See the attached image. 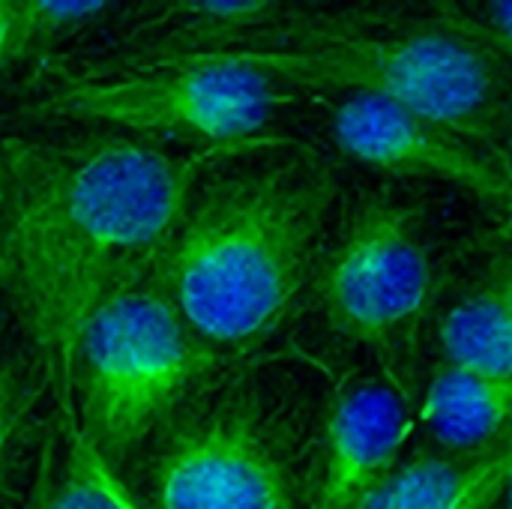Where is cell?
<instances>
[{"label":"cell","instance_id":"6da1fadb","mask_svg":"<svg viewBox=\"0 0 512 509\" xmlns=\"http://www.w3.org/2000/svg\"><path fill=\"white\" fill-rule=\"evenodd\" d=\"M174 153L90 126H33L0 138V303L45 366L60 423L84 327L153 264L204 171L255 147Z\"/></svg>","mask_w":512,"mask_h":509},{"label":"cell","instance_id":"30bf717a","mask_svg":"<svg viewBox=\"0 0 512 509\" xmlns=\"http://www.w3.org/2000/svg\"><path fill=\"white\" fill-rule=\"evenodd\" d=\"M512 381H492L435 363L420 405V426L441 456L483 459L510 450Z\"/></svg>","mask_w":512,"mask_h":509},{"label":"cell","instance_id":"9c48e42d","mask_svg":"<svg viewBox=\"0 0 512 509\" xmlns=\"http://www.w3.org/2000/svg\"><path fill=\"white\" fill-rule=\"evenodd\" d=\"M411 399L378 369L360 372L327 399L312 509H360L399 468Z\"/></svg>","mask_w":512,"mask_h":509},{"label":"cell","instance_id":"3957f363","mask_svg":"<svg viewBox=\"0 0 512 509\" xmlns=\"http://www.w3.org/2000/svg\"><path fill=\"white\" fill-rule=\"evenodd\" d=\"M510 54V3H444L414 18L282 9L243 45L192 57L246 66L288 90L378 96L507 150Z\"/></svg>","mask_w":512,"mask_h":509},{"label":"cell","instance_id":"277c9868","mask_svg":"<svg viewBox=\"0 0 512 509\" xmlns=\"http://www.w3.org/2000/svg\"><path fill=\"white\" fill-rule=\"evenodd\" d=\"M327 402L285 360H234L135 453L141 509H312Z\"/></svg>","mask_w":512,"mask_h":509},{"label":"cell","instance_id":"8992f818","mask_svg":"<svg viewBox=\"0 0 512 509\" xmlns=\"http://www.w3.org/2000/svg\"><path fill=\"white\" fill-rule=\"evenodd\" d=\"M288 93L246 66L177 54L120 60L105 72H51L42 96L21 114L33 126H90L216 150L264 138Z\"/></svg>","mask_w":512,"mask_h":509},{"label":"cell","instance_id":"4fadbf2b","mask_svg":"<svg viewBox=\"0 0 512 509\" xmlns=\"http://www.w3.org/2000/svg\"><path fill=\"white\" fill-rule=\"evenodd\" d=\"M39 450V468L27 509H141L123 480L81 441L75 426L60 423Z\"/></svg>","mask_w":512,"mask_h":509},{"label":"cell","instance_id":"52a82bcc","mask_svg":"<svg viewBox=\"0 0 512 509\" xmlns=\"http://www.w3.org/2000/svg\"><path fill=\"white\" fill-rule=\"evenodd\" d=\"M312 297L327 327L375 354L408 399L420 330L435 297V249L420 204L390 192L363 195L327 249Z\"/></svg>","mask_w":512,"mask_h":509},{"label":"cell","instance_id":"5bb4252c","mask_svg":"<svg viewBox=\"0 0 512 509\" xmlns=\"http://www.w3.org/2000/svg\"><path fill=\"white\" fill-rule=\"evenodd\" d=\"M48 393L39 354L0 303V509L12 495L15 474L30 447L33 414Z\"/></svg>","mask_w":512,"mask_h":509},{"label":"cell","instance_id":"8fae6325","mask_svg":"<svg viewBox=\"0 0 512 509\" xmlns=\"http://www.w3.org/2000/svg\"><path fill=\"white\" fill-rule=\"evenodd\" d=\"M438 363L453 369L512 381V276L510 255H501L489 270L465 285L441 312L435 327Z\"/></svg>","mask_w":512,"mask_h":509},{"label":"cell","instance_id":"2e32d148","mask_svg":"<svg viewBox=\"0 0 512 509\" xmlns=\"http://www.w3.org/2000/svg\"><path fill=\"white\" fill-rule=\"evenodd\" d=\"M15 54V0H0V69L12 66Z\"/></svg>","mask_w":512,"mask_h":509},{"label":"cell","instance_id":"9a60e30c","mask_svg":"<svg viewBox=\"0 0 512 509\" xmlns=\"http://www.w3.org/2000/svg\"><path fill=\"white\" fill-rule=\"evenodd\" d=\"M111 3H45V0H15V54L12 63L39 57L96 21L108 15Z\"/></svg>","mask_w":512,"mask_h":509},{"label":"cell","instance_id":"5b68a950","mask_svg":"<svg viewBox=\"0 0 512 509\" xmlns=\"http://www.w3.org/2000/svg\"><path fill=\"white\" fill-rule=\"evenodd\" d=\"M222 366L225 360L189 333L150 276L111 300L78 336L69 369V426L120 477Z\"/></svg>","mask_w":512,"mask_h":509},{"label":"cell","instance_id":"ba28073f","mask_svg":"<svg viewBox=\"0 0 512 509\" xmlns=\"http://www.w3.org/2000/svg\"><path fill=\"white\" fill-rule=\"evenodd\" d=\"M330 138L363 168L402 180L450 183L507 213L510 156L405 105L345 93L330 111Z\"/></svg>","mask_w":512,"mask_h":509},{"label":"cell","instance_id":"7c38bea8","mask_svg":"<svg viewBox=\"0 0 512 509\" xmlns=\"http://www.w3.org/2000/svg\"><path fill=\"white\" fill-rule=\"evenodd\" d=\"M510 483V450L456 459L423 450L372 492L360 509H492Z\"/></svg>","mask_w":512,"mask_h":509},{"label":"cell","instance_id":"7a4b0ae2","mask_svg":"<svg viewBox=\"0 0 512 509\" xmlns=\"http://www.w3.org/2000/svg\"><path fill=\"white\" fill-rule=\"evenodd\" d=\"M339 177L312 147L264 138L192 186L153 279L219 360H249L312 294L336 237Z\"/></svg>","mask_w":512,"mask_h":509}]
</instances>
